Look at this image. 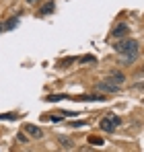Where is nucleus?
I'll return each mask as SVG.
<instances>
[{"instance_id":"423d86ee","label":"nucleus","mask_w":144,"mask_h":152,"mask_svg":"<svg viewBox=\"0 0 144 152\" xmlns=\"http://www.w3.org/2000/svg\"><path fill=\"white\" fill-rule=\"evenodd\" d=\"M111 35H113L115 39H121V37H126V35H128V27H126V25H118L115 29H113V31H111Z\"/></svg>"},{"instance_id":"7ed1b4c3","label":"nucleus","mask_w":144,"mask_h":152,"mask_svg":"<svg viewBox=\"0 0 144 152\" xmlns=\"http://www.w3.org/2000/svg\"><path fill=\"white\" fill-rule=\"evenodd\" d=\"M97 88L101 91V93H118V84H113V82H109V80H103V82H99L97 84Z\"/></svg>"},{"instance_id":"f03ea898","label":"nucleus","mask_w":144,"mask_h":152,"mask_svg":"<svg viewBox=\"0 0 144 152\" xmlns=\"http://www.w3.org/2000/svg\"><path fill=\"white\" fill-rule=\"evenodd\" d=\"M115 48V51L118 53H130V51H140V48H138V43L134 41V39H118V43L113 45Z\"/></svg>"},{"instance_id":"9b49d317","label":"nucleus","mask_w":144,"mask_h":152,"mask_svg":"<svg viewBox=\"0 0 144 152\" xmlns=\"http://www.w3.org/2000/svg\"><path fill=\"white\" fill-rule=\"evenodd\" d=\"M134 78H144V66H140L138 70H134Z\"/></svg>"},{"instance_id":"0eeeda50","label":"nucleus","mask_w":144,"mask_h":152,"mask_svg":"<svg viewBox=\"0 0 144 152\" xmlns=\"http://www.w3.org/2000/svg\"><path fill=\"white\" fill-rule=\"evenodd\" d=\"M54 8H56V4H54V0H49L39 8V15H49V12H54Z\"/></svg>"},{"instance_id":"39448f33","label":"nucleus","mask_w":144,"mask_h":152,"mask_svg":"<svg viewBox=\"0 0 144 152\" xmlns=\"http://www.w3.org/2000/svg\"><path fill=\"white\" fill-rule=\"evenodd\" d=\"M105 80H109V82H113V84H118V86H121V84L126 82V76L121 74V72H111V74L107 76Z\"/></svg>"},{"instance_id":"6e6552de","label":"nucleus","mask_w":144,"mask_h":152,"mask_svg":"<svg viewBox=\"0 0 144 152\" xmlns=\"http://www.w3.org/2000/svg\"><path fill=\"white\" fill-rule=\"evenodd\" d=\"M58 142H60V148H64V150H72V148H74V142L68 140V138H64V136H62Z\"/></svg>"},{"instance_id":"ddd939ff","label":"nucleus","mask_w":144,"mask_h":152,"mask_svg":"<svg viewBox=\"0 0 144 152\" xmlns=\"http://www.w3.org/2000/svg\"><path fill=\"white\" fill-rule=\"evenodd\" d=\"M27 2H29V4H33V2H35V0H27Z\"/></svg>"},{"instance_id":"20e7f679","label":"nucleus","mask_w":144,"mask_h":152,"mask_svg":"<svg viewBox=\"0 0 144 152\" xmlns=\"http://www.w3.org/2000/svg\"><path fill=\"white\" fill-rule=\"evenodd\" d=\"M25 132H27L31 138H35V140H41V138H43V129H39V127L31 126V124H27V126H25Z\"/></svg>"},{"instance_id":"f8f14e48","label":"nucleus","mask_w":144,"mask_h":152,"mask_svg":"<svg viewBox=\"0 0 144 152\" xmlns=\"http://www.w3.org/2000/svg\"><path fill=\"white\" fill-rule=\"evenodd\" d=\"M82 124H84V121H74V124H70V127H80Z\"/></svg>"},{"instance_id":"1a4fd4ad","label":"nucleus","mask_w":144,"mask_h":152,"mask_svg":"<svg viewBox=\"0 0 144 152\" xmlns=\"http://www.w3.org/2000/svg\"><path fill=\"white\" fill-rule=\"evenodd\" d=\"M17 25H19V17H10V19L4 23V31H12Z\"/></svg>"},{"instance_id":"f257e3e1","label":"nucleus","mask_w":144,"mask_h":152,"mask_svg":"<svg viewBox=\"0 0 144 152\" xmlns=\"http://www.w3.org/2000/svg\"><path fill=\"white\" fill-rule=\"evenodd\" d=\"M120 124H121V119L115 115V113H107V115H105V117H101V121H99L101 129H103V132H107V134H109V132H113Z\"/></svg>"},{"instance_id":"9d476101","label":"nucleus","mask_w":144,"mask_h":152,"mask_svg":"<svg viewBox=\"0 0 144 152\" xmlns=\"http://www.w3.org/2000/svg\"><path fill=\"white\" fill-rule=\"evenodd\" d=\"M62 99H66V95H51V97L46 99V101H62Z\"/></svg>"}]
</instances>
